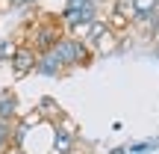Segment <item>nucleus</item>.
I'll list each match as a JSON object with an SVG mask.
<instances>
[{
  "mask_svg": "<svg viewBox=\"0 0 159 154\" xmlns=\"http://www.w3.org/2000/svg\"><path fill=\"white\" fill-rule=\"evenodd\" d=\"M35 62H39V51L33 45H18L15 57H12V74L15 80H24L35 71Z\"/></svg>",
  "mask_w": 159,
  "mask_h": 154,
  "instance_id": "1",
  "label": "nucleus"
},
{
  "mask_svg": "<svg viewBox=\"0 0 159 154\" xmlns=\"http://www.w3.org/2000/svg\"><path fill=\"white\" fill-rule=\"evenodd\" d=\"M21 104H18V95H15V89H0V122L3 125H15L18 119H21Z\"/></svg>",
  "mask_w": 159,
  "mask_h": 154,
  "instance_id": "2",
  "label": "nucleus"
},
{
  "mask_svg": "<svg viewBox=\"0 0 159 154\" xmlns=\"http://www.w3.org/2000/svg\"><path fill=\"white\" fill-rule=\"evenodd\" d=\"M33 74H41V77H65V74H68V68H65L50 51H44V53H39V62H35V71H33Z\"/></svg>",
  "mask_w": 159,
  "mask_h": 154,
  "instance_id": "3",
  "label": "nucleus"
},
{
  "mask_svg": "<svg viewBox=\"0 0 159 154\" xmlns=\"http://www.w3.org/2000/svg\"><path fill=\"white\" fill-rule=\"evenodd\" d=\"M106 30H109V21H106V18H97V21H91V24H89V33H85V42H89V45H94V42L100 39Z\"/></svg>",
  "mask_w": 159,
  "mask_h": 154,
  "instance_id": "4",
  "label": "nucleus"
},
{
  "mask_svg": "<svg viewBox=\"0 0 159 154\" xmlns=\"http://www.w3.org/2000/svg\"><path fill=\"white\" fill-rule=\"evenodd\" d=\"M156 148H159V137L142 139V142H130V145H127V154H150V151H156Z\"/></svg>",
  "mask_w": 159,
  "mask_h": 154,
  "instance_id": "5",
  "label": "nucleus"
},
{
  "mask_svg": "<svg viewBox=\"0 0 159 154\" xmlns=\"http://www.w3.org/2000/svg\"><path fill=\"white\" fill-rule=\"evenodd\" d=\"M15 51H18V42L15 39H3L0 42V62H12Z\"/></svg>",
  "mask_w": 159,
  "mask_h": 154,
  "instance_id": "6",
  "label": "nucleus"
},
{
  "mask_svg": "<svg viewBox=\"0 0 159 154\" xmlns=\"http://www.w3.org/2000/svg\"><path fill=\"white\" fill-rule=\"evenodd\" d=\"M109 154H127V145H118V148H112Z\"/></svg>",
  "mask_w": 159,
  "mask_h": 154,
  "instance_id": "7",
  "label": "nucleus"
}]
</instances>
